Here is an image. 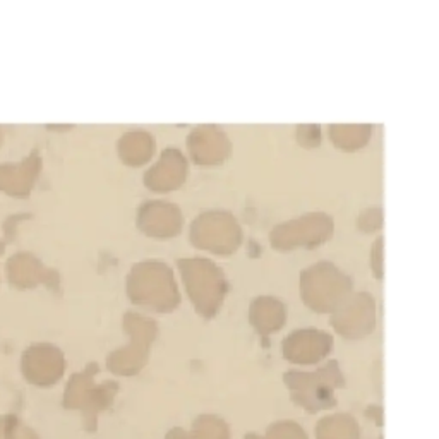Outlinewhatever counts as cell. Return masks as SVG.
Returning <instances> with one entry per match:
<instances>
[]
</instances>
